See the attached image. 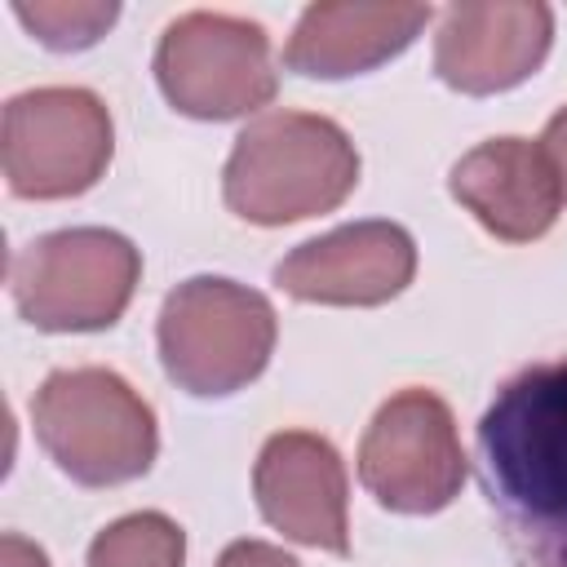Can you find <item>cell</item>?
<instances>
[{"label": "cell", "instance_id": "obj_1", "mask_svg": "<svg viewBox=\"0 0 567 567\" xmlns=\"http://www.w3.org/2000/svg\"><path fill=\"white\" fill-rule=\"evenodd\" d=\"M359 182V151L341 124L310 111L252 120L226 159L221 195L252 226H284L332 213Z\"/></svg>", "mask_w": 567, "mask_h": 567}, {"label": "cell", "instance_id": "obj_2", "mask_svg": "<svg viewBox=\"0 0 567 567\" xmlns=\"http://www.w3.org/2000/svg\"><path fill=\"white\" fill-rule=\"evenodd\" d=\"M31 425L53 465L84 487L133 483L159 452L151 403L111 368L49 372L31 399Z\"/></svg>", "mask_w": 567, "mask_h": 567}, {"label": "cell", "instance_id": "obj_3", "mask_svg": "<svg viewBox=\"0 0 567 567\" xmlns=\"http://www.w3.org/2000/svg\"><path fill=\"white\" fill-rule=\"evenodd\" d=\"M275 306L217 275H195L164 297L159 359L177 390L221 399L261 377L275 350Z\"/></svg>", "mask_w": 567, "mask_h": 567}, {"label": "cell", "instance_id": "obj_4", "mask_svg": "<svg viewBox=\"0 0 567 567\" xmlns=\"http://www.w3.org/2000/svg\"><path fill=\"white\" fill-rule=\"evenodd\" d=\"M142 279L133 239L106 226H71L31 239L13 266L9 288L18 315L40 332H97L111 328Z\"/></svg>", "mask_w": 567, "mask_h": 567}, {"label": "cell", "instance_id": "obj_5", "mask_svg": "<svg viewBox=\"0 0 567 567\" xmlns=\"http://www.w3.org/2000/svg\"><path fill=\"white\" fill-rule=\"evenodd\" d=\"M115 151L111 111L75 84L27 89L4 102L0 164L22 199H71L97 186Z\"/></svg>", "mask_w": 567, "mask_h": 567}, {"label": "cell", "instance_id": "obj_6", "mask_svg": "<svg viewBox=\"0 0 567 567\" xmlns=\"http://www.w3.org/2000/svg\"><path fill=\"white\" fill-rule=\"evenodd\" d=\"M478 447L514 509L567 523V359L505 381L478 421Z\"/></svg>", "mask_w": 567, "mask_h": 567}, {"label": "cell", "instance_id": "obj_7", "mask_svg": "<svg viewBox=\"0 0 567 567\" xmlns=\"http://www.w3.org/2000/svg\"><path fill=\"white\" fill-rule=\"evenodd\" d=\"M164 97L190 120H235L275 102L279 75L261 22L190 9L173 18L155 49Z\"/></svg>", "mask_w": 567, "mask_h": 567}, {"label": "cell", "instance_id": "obj_8", "mask_svg": "<svg viewBox=\"0 0 567 567\" xmlns=\"http://www.w3.org/2000/svg\"><path fill=\"white\" fill-rule=\"evenodd\" d=\"M470 474L452 408L434 390L385 399L359 443V478L394 514H434L456 501Z\"/></svg>", "mask_w": 567, "mask_h": 567}, {"label": "cell", "instance_id": "obj_9", "mask_svg": "<svg viewBox=\"0 0 567 567\" xmlns=\"http://www.w3.org/2000/svg\"><path fill=\"white\" fill-rule=\"evenodd\" d=\"M346 465L337 447L310 430H279L252 465V496L261 518L297 545L350 554Z\"/></svg>", "mask_w": 567, "mask_h": 567}, {"label": "cell", "instance_id": "obj_10", "mask_svg": "<svg viewBox=\"0 0 567 567\" xmlns=\"http://www.w3.org/2000/svg\"><path fill=\"white\" fill-rule=\"evenodd\" d=\"M416 275V244L394 221L337 226L275 266V284L297 301L319 306H381Z\"/></svg>", "mask_w": 567, "mask_h": 567}, {"label": "cell", "instance_id": "obj_11", "mask_svg": "<svg viewBox=\"0 0 567 567\" xmlns=\"http://www.w3.org/2000/svg\"><path fill=\"white\" fill-rule=\"evenodd\" d=\"M554 13L532 0L452 4L439 22L434 71L443 84L470 97L505 93L523 84L549 53Z\"/></svg>", "mask_w": 567, "mask_h": 567}, {"label": "cell", "instance_id": "obj_12", "mask_svg": "<svg viewBox=\"0 0 567 567\" xmlns=\"http://www.w3.org/2000/svg\"><path fill=\"white\" fill-rule=\"evenodd\" d=\"M452 199L496 239L532 244L540 239L563 208V186L540 142L527 137H487L452 164Z\"/></svg>", "mask_w": 567, "mask_h": 567}, {"label": "cell", "instance_id": "obj_13", "mask_svg": "<svg viewBox=\"0 0 567 567\" xmlns=\"http://www.w3.org/2000/svg\"><path fill=\"white\" fill-rule=\"evenodd\" d=\"M430 18V4H310L284 44V62L310 80L363 75L403 53Z\"/></svg>", "mask_w": 567, "mask_h": 567}, {"label": "cell", "instance_id": "obj_14", "mask_svg": "<svg viewBox=\"0 0 567 567\" xmlns=\"http://www.w3.org/2000/svg\"><path fill=\"white\" fill-rule=\"evenodd\" d=\"M186 563V532L159 514H124L102 527L89 545V567H182Z\"/></svg>", "mask_w": 567, "mask_h": 567}, {"label": "cell", "instance_id": "obj_15", "mask_svg": "<svg viewBox=\"0 0 567 567\" xmlns=\"http://www.w3.org/2000/svg\"><path fill=\"white\" fill-rule=\"evenodd\" d=\"M13 13H18V22L40 40V44H49V49H62V53H71V49H89V44H97L102 35H106V27L120 18V4H97V0H35V4H27V0H18L13 4Z\"/></svg>", "mask_w": 567, "mask_h": 567}, {"label": "cell", "instance_id": "obj_16", "mask_svg": "<svg viewBox=\"0 0 567 567\" xmlns=\"http://www.w3.org/2000/svg\"><path fill=\"white\" fill-rule=\"evenodd\" d=\"M217 567H301L292 554H284L279 545H266V540H235L221 549Z\"/></svg>", "mask_w": 567, "mask_h": 567}, {"label": "cell", "instance_id": "obj_17", "mask_svg": "<svg viewBox=\"0 0 567 567\" xmlns=\"http://www.w3.org/2000/svg\"><path fill=\"white\" fill-rule=\"evenodd\" d=\"M540 151H545V159L554 164V177H558L563 199H567V106L545 124V133H540Z\"/></svg>", "mask_w": 567, "mask_h": 567}, {"label": "cell", "instance_id": "obj_18", "mask_svg": "<svg viewBox=\"0 0 567 567\" xmlns=\"http://www.w3.org/2000/svg\"><path fill=\"white\" fill-rule=\"evenodd\" d=\"M0 567H49V558H44V549L31 545L27 536L4 532V536H0Z\"/></svg>", "mask_w": 567, "mask_h": 567}, {"label": "cell", "instance_id": "obj_19", "mask_svg": "<svg viewBox=\"0 0 567 567\" xmlns=\"http://www.w3.org/2000/svg\"><path fill=\"white\" fill-rule=\"evenodd\" d=\"M563 567H567V540H563Z\"/></svg>", "mask_w": 567, "mask_h": 567}]
</instances>
